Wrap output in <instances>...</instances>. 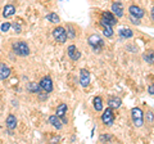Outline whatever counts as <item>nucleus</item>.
Segmentation results:
<instances>
[{"instance_id": "7", "label": "nucleus", "mask_w": 154, "mask_h": 144, "mask_svg": "<svg viewBox=\"0 0 154 144\" xmlns=\"http://www.w3.org/2000/svg\"><path fill=\"white\" fill-rule=\"evenodd\" d=\"M80 84L82 88H88L90 84V72L86 68L80 70Z\"/></svg>"}, {"instance_id": "16", "label": "nucleus", "mask_w": 154, "mask_h": 144, "mask_svg": "<svg viewBox=\"0 0 154 144\" xmlns=\"http://www.w3.org/2000/svg\"><path fill=\"white\" fill-rule=\"evenodd\" d=\"M118 35H119V37H121L122 40H126V39H131V37L134 36V32L130 30V28L123 27V28H121V30H119Z\"/></svg>"}, {"instance_id": "24", "label": "nucleus", "mask_w": 154, "mask_h": 144, "mask_svg": "<svg viewBox=\"0 0 154 144\" xmlns=\"http://www.w3.org/2000/svg\"><path fill=\"white\" fill-rule=\"evenodd\" d=\"M67 37L68 39H75L76 37V31H75V28L72 25H67Z\"/></svg>"}, {"instance_id": "1", "label": "nucleus", "mask_w": 154, "mask_h": 144, "mask_svg": "<svg viewBox=\"0 0 154 144\" xmlns=\"http://www.w3.org/2000/svg\"><path fill=\"white\" fill-rule=\"evenodd\" d=\"M88 42H89V45L93 48V50L95 53H100L102 49H103V46H104V41L102 40V37H100L99 35H96V33L89 36Z\"/></svg>"}, {"instance_id": "15", "label": "nucleus", "mask_w": 154, "mask_h": 144, "mask_svg": "<svg viewBox=\"0 0 154 144\" xmlns=\"http://www.w3.org/2000/svg\"><path fill=\"white\" fill-rule=\"evenodd\" d=\"M5 125H7V127L9 129V130H14L17 126V118L14 114H9V116L7 117L5 120Z\"/></svg>"}, {"instance_id": "2", "label": "nucleus", "mask_w": 154, "mask_h": 144, "mask_svg": "<svg viewBox=\"0 0 154 144\" xmlns=\"http://www.w3.org/2000/svg\"><path fill=\"white\" fill-rule=\"evenodd\" d=\"M12 49L19 57H27L28 54H30V48H28V45L26 44V42H23V41L13 42Z\"/></svg>"}, {"instance_id": "18", "label": "nucleus", "mask_w": 154, "mask_h": 144, "mask_svg": "<svg viewBox=\"0 0 154 144\" xmlns=\"http://www.w3.org/2000/svg\"><path fill=\"white\" fill-rule=\"evenodd\" d=\"M143 59L148 64H154V50H148L143 54Z\"/></svg>"}, {"instance_id": "6", "label": "nucleus", "mask_w": 154, "mask_h": 144, "mask_svg": "<svg viewBox=\"0 0 154 144\" xmlns=\"http://www.w3.org/2000/svg\"><path fill=\"white\" fill-rule=\"evenodd\" d=\"M40 88H41V90H44V93H48V94L53 92V81L49 76H45V77L41 79Z\"/></svg>"}, {"instance_id": "28", "label": "nucleus", "mask_w": 154, "mask_h": 144, "mask_svg": "<svg viewBox=\"0 0 154 144\" xmlns=\"http://www.w3.org/2000/svg\"><path fill=\"white\" fill-rule=\"evenodd\" d=\"M11 27H12L11 23H9V22H5V23H3L2 27H0V28H2V31H3V32H8V31H9V28H11Z\"/></svg>"}, {"instance_id": "26", "label": "nucleus", "mask_w": 154, "mask_h": 144, "mask_svg": "<svg viewBox=\"0 0 154 144\" xmlns=\"http://www.w3.org/2000/svg\"><path fill=\"white\" fill-rule=\"evenodd\" d=\"M145 118H146V121H148L149 124H153V121H154V113H153L152 111H148V112L145 113Z\"/></svg>"}, {"instance_id": "11", "label": "nucleus", "mask_w": 154, "mask_h": 144, "mask_svg": "<svg viewBox=\"0 0 154 144\" xmlns=\"http://www.w3.org/2000/svg\"><path fill=\"white\" fill-rule=\"evenodd\" d=\"M128 12H130L131 16L139 18V20H141V18L144 17V14H145L144 13V9L140 8V7H137V5H131L128 8Z\"/></svg>"}, {"instance_id": "32", "label": "nucleus", "mask_w": 154, "mask_h": 144, "mask_svg": "<svg viewBox=\"0 0 154 144\" xmlns=\"http://www.w3.org/2000/svg\"><path fill=\"white\" fill-rule=\"evenodd\" d=\"M152 21H154V7L152 9Z\"/></svg>"}, {"instance_id": "30", "label": "nucleus", "mask_w": 154, "mask_h": 144, "mask_svg": "<svg viewBox=\"0 0 154 144\" xmlns=\"http://www.w3.org/2000/svg\"><path fill=\"white\" fill-rule=\"evenodd\" d=\"M126 49L130 50V52H136V50H137V46H136V45H131V44H130V45L126 46Z\"/></svg>"}, {"instance_id": "8", "label": "nucleus", "mask_w": 154, "mask_h": 144, "mask_svg": "<svg viewBox=\"0 0 154 144\" xmlns=\"http://www.w3.org/2000/svg\"><path fill=\"white\" fill-rule=\"evenodd\" d=\"M67 53H68V57L72 61H79L80 57H81V53L79 49H77L76 45H69L68 49H67Z\"/></svg>"}, {"instance_id": "3", "label": "nucleus", "mask_w": 154, "mask_h": 144, "mask_svg": "<svg viewBox=\"0 0 154 144\" xmlns=\"http://www.w3.org/2000/svg\"><path fill=\"white\" fill-rule=\"evenodd\" d=\"M131 117H132V121L134 125L136 127H141L144 125V112L141 111L140 108H132L131 109Z\"/></svg>"}, {"instance_id": "27", "label": "nucleus", "mask_w": 154, "mask_h": 144, "mask_svg": "<svg viewBox=\"0 0 154 144\" xmlns=\"http://www.w3.org/2000/svg\"><path fill=\"white\" fill-rule=\"evenodd\" d=\"M12 27H13V30H14V32H16V33H21L22 32V27L19 26L18 23H16V22L12 23Z\"/></svg>"}, {"instance_id": "21", "label": "nucleus", "mask_w": 154, "mask_h": 144, "mask_svg": "<svg viewBox=\"0 0 154 144\" xmlns=\"http://www.w3.org/2000/svg\"><path fill=\"white\" fill-rule=\"evenodd\" d=\"M93 104H94L95 111H98V112L103 111V100H102V98H100V97H95L93 99Z\"/></svg>"}, {"instance_id": "23", "label": "nucleus", "mask_w": 154, "mask_h": 144, "mask_svg": "<svg viewBox=\"0 0 154 144\" xmlns=\"http://www.w3.org/2000/svg\"><path fill=\"white\" fill-rule=\"evenodd\" d=\"M46 20L49 22H51V23H59L60 18L57 13H49V14H46Z\"/></svg>"}, {"instance_id": "19", "label": "nucleus", "mask_w": 154, "mask_h": 144, "mask_svg": "<svg viewBox=\"0 0 154 144\" xmlns=\"http://www.w3.org/2000/svg\"><path fill=\"white\" fill-rule=\"evenodd\" d=\"M121 104H122V100L119 98H110L108 100V107L113 108V109L119 108V107H121Z\"/></svg>"}, {"instance_id": "10", "label": "nucleus", "mask_w": 154, "mask_h": 144, "mask_svg": "<svg viewBox=\"0 0 154 144\" xmlns=\"http://www.w3.org/2000/svg\"><path fill=\"white\" fill-rule=\"evenodd\" d=\"M110 9H112V13L114 14L116 17H123V5L119 2H114L112 4V7H110Z\"/></svg>"}, {"instance_id": "13", "label": "nucleus", "mask_w": 154, "mask_h": 144, "mask_svg": "<svg viewBox=\"0 0 154 144\" xmlns=\"http://www.w3.org/2000/svg\"><path fill=\"white\" fill-rule=\"evenodd\" d=\"M102 20H104L105 22H108L109 25H117V20H116V16L112 12H103L102 13Z\"/></svg>"}, {"instance_id": "17", "label": "nucleus", "mask_w": 154, "mask_h": 144, "mask_svg": "<svg viewBox=\"0 0 154 144\" xmlns=\"http://www.w3.org/2000/svg\"><path fill=\"white\" fill-rule=\"evenodd\" d=\"M14 13H16V7L12 5V4H8V5H5L4 9H3V17L4 18L12 17Z\"/></svg>"}, {"instance_id": "14", "label": "nucleus", "mask_w": 154, "mask_h": 144, "mask_svg": "<svg viewBox=\"0 0 154 144\" xmlns=\"http://www.w3.org/2000/svg\"><path fill=\"white\" fill-rule=\"evenodd\" d=\"M49 124L53 125L57 130H60L62 126H63V121H62L60 117H58L57 114H54V116H50L49 117Z\"/></svg>"}, {"instance_id": "4", "label": "nucleus", "mask_w": 154, "mask_h": 144, "mask_svg": "<svg viewBox=\"0 0 154 144\" xmlns=\"http://www.w3.org/2000/svg\"><path fill=\"white\" fill-rule=\"evenodd\" d=\"M53 37L59 42V44H64V42L67 41V32H66V28L62 27V26H58L55 27L54 30H53Z\"/></svg>"}, {"instance_id": "25", "label": "nucleus", "mask_w": 154, "mask_h": 144, "mask_svg": "<svg viewBox=\"0 0 154 144\" xmlns=\"http://www.w3.org/2000/svg\"><path fill=\"white\" fill-rule=\"evenodd\" d=\"M99 140L102 142V143L110 142V140H113V136H112V135H108V134H104V135H100V136H99Z\"/></svg>"}, {"instance_id": "20", "label": "nucleus", "mask_w": 154, "mask_h": 144, "mask_svg": "<svg viewBox=\"0 0 154 144\" xmlns=\"http://www.w3.org/2000/svg\"><path fill=\"white\" fill-rule=\"evenodd\" d=\"M67 109H68V107H67V104H64V103H62V104H59V105H58V107H57V116L58 117H64L66 116V112H67Z\"/></svg>"}, {"instance_id": "31", "label": "nucleus", "mask_w": 154, "mask_h": 144, "mask_svg": "<svg viewBox=\"0 0 154 144\" xmlns=\"http://www.w3.org/2000/svg\"><path fill=\"white\" fill-rule=\"evenodd\" d=\"M148 93L150 94V95H154V84L149 85V88H148Z\"/></svg>"}, {"instance_id": "29", "label": "nucleus", "mask_w": 154, "mask_h": 144, "mask_svg": "<svg viewBox=\"0 0 154 144\" xmlns=\"http://www.w3.org/2000/svg\"><path fill=\"white\" fill-rule=\"evenodd\" d=\"M130 21H131V23H132V25H135V26L140 25V20L136 18V17H134V16H130Z\"/></svg>"}, {"instance_id": "9", "label": "nucleus", "mask_w": 154, "mask_h": 144, "mask_svg": "<svg viewBox=\"0 0 154 144\" xmlns=\"http://www.w3.org/2000/svg\"><path fill=\"white\" fill-rule=\"evenodd\" d=\"M100 26L103 28V33L105 37H112L113 36V26L109 25L108 22H105L104 20H100Z\"/></svg>"}, {"instance_id": "12", "label": "nucleus", "mask_w": 154, "mask_h": 144, "mask_svg": "<svg viewBox=\"0 0 154 144\" xmlns=\"http://www.w3.org/2000/svg\"><path fill=\"white\" fill-rule=\"evenodd\" d=\"M11 74H12V70L9 68L5 63H2V62H0V80L2 81L7 80L9 76H11Z\"/></svg>"}, {"instance_id": "22", "label": "nucleus", "mask_w": 154, "mask_h": 144, "mask_svg": "<svg viewBox=\"0 0 154 144\" xmlns=\"http://www.w3.org/2000/svg\"><path fill=\"white\" fill-rule=\"evenodd\" d=\"M27 90L30 93H40V84H36V83H28L27 84Z\"/></svg>"}, {"instance_id": "5", "label": "nucleus", "mask_w": 154, "mask_h": 144, "mask_svg": "<svg viewBox=\"0 0 154 144\" xmlns=\"http://www.w3.org/2000/svg\"><path fill=\"white\" fill-rule=\"evenodd\" d=\"M102 121L104 125L107 126H112L113 122H114V114H113V108L108 107L102 114Z\"/></svg>"}]
</instances>
